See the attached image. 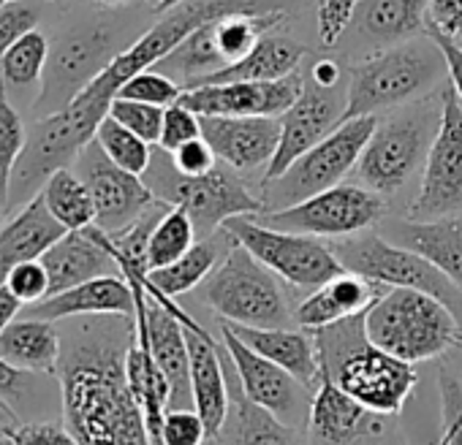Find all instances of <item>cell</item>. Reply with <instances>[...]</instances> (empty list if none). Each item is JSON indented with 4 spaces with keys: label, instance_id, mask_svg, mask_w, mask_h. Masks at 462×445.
<instances>
[{
    "label": "cell",
    "instance_id": "6da1fadb",
    "mask_svg": "<svg viewBox=\"0 0 462 445\" xmlns=\"http://www.w3.org/2000/svg\"><path fill=\"white\" fill-rule=\"evenodd\" d=\"M115 340H85L60 353L63 418L79 445H152Z\"/></svg>",
    "mask_w": 462,
    "mask_h": 445
},
{
    "label": "cell",
    "instance_id": "7a4b0ae2",
    "mask_svg": "<svg viewBox=\"0 0 462 445\" xmlns=\"http://www.w3.org/2000/svg\"><path fill=\"white\" fill-rule=\"evenodd\" d=\"M321 377L337 383L375 415H397L419 377L413 364L381 350L365 331V313L310 331Z\"/></svg>",
    "mask_w": 462,
    "mask_h": 445
},
{
    "label": "cell",
    "instance_id": "3957f363",
    "mask_svg": "<svg viewBox=\"0 0 462 445\" xmlns=\"http://www.w3.org/2000/svg\"><path fill=\"white\" fill-rule=\"evenodd\" d=\"M443 77H448L446 58L430 33L375 50L351 68L343 123L354 117H378L419 101L421 95L432 93Z\"/></svg>",
    "mask_w": 462,
    "mask_h": 445
},
{
    "label": "cell",
    "instance_id": "277c9868",
    "mask_svg": "<svg viewBox=\"0 0 462 445\" xmlns=\"http://www.w3.org/2000/svg\"><path fill=\"white\" fill-rule=\"evenodd\" d=\"M373 345L408 361H430L462 342V323L435 296L416 288H386L365 313Z\"/></svg>",
    "mask_w": 462,
    "mask_h": 445
},
{
    "label": "cell",
    "instance_id": "5b68a950",
    "mask_svg": "<svg viewBox=\"0 0 462 445\" xmlns=\"http://www.w3.org/2000/svg\"><path fill=\"white\" fill-rule=\"evenodd\" d=\"M144 182L150 185L158 201L169 206H182L190 214L199 240L217 232L228 217L264 212V201L248 190V185L231 166L223 168L217 163L201 177H185L174 168L171 155L161 147L158 155L152 152V163L144 171Z\"/></svg>",
    "mask_w": 462,
    "mask_h": 445
},
{
    "label": "cell",
    "instance_id": "8992f818",
    "mask_svg": "<svg viewBox=\"0 0 462 445\" xmlns=\"http://www.w3.org/2000/svg\"><path fill=\"white\" fill-rule=\"evenodd\" d=\"M278 280L273 269L237 242L204 280V299L226 323L259 329L289 326L294 313Z\"/></svg>",
    "mask_w": 462,
    "mask_h": 445
},
{
    "label": "cell",
    "instance_id": "52a82bcc",
    "mask_svg": "<svg viewBox=\"0 0 462 445\" xmlns=\"http://www.w3.org/2000/svg\"><path fill=\"white\" fill-rule=\"evenodd\" d=\"M440 125V98L416 109L378 117V125L356 163L359 179L378 195L397 193L421 166Z\"/></svg>",
    "mask_w": 462,
    "mask_h": 445
},
{
    "label": "cell",
    "instance_id": "ba28073f",
    "mask_svg": "<svg viewBox=\"0 0 462 445\" xmlns=\"http://www.w3.org/2000/svg\"><path fill=\"white\" fill-rule=\"evenodd\" d=\"M332 253L346 272L362 275L383 288H416L440 299L462 323V288L454 286L419 253L386 240L383 234L362 232L354 237L332 240Z\"/></svg>",
    "mask_w": 462,
    "mask_h": 445
},
{
    "label": "cell",
    "instance_id": "9c48e42d",
    "mask_svg": "<svg viewBox=\"0 0 462 445\" xmlns=\"http://www.w3.org/2000/svg\"><path fill=\"white\" fill-rule=\"evenodd\" d=\"M378 117H354L340 123L327 139L300 155L278 179L264 185V212L300 204L321 190H329L356 168L365 144L370 141Z\"/></svg>",
    "mask_w": 462,
    "mask_h": 445
},
{
    "label": "cell",
    "instance_id": "30bf717a",
    "mask_svg": "<svg viewBox=\"0 0 462 445\" xmlns=\"http://www.w3.org/2000/svg\"><path fill=\"white\" fill-rule=\"evenodd\" d=\"M223 226L237 237L243 248H248L267 269H273L281 280H286L294 288L316 291L319 286L337 277L343 264L332 253L329 245H324L316 237L294 234L283 229H273L262 222L256 214H237L228 217Z\"/></svg>",
    "mask_w": 462,
    "mask_h": 445
},
{
    "label": "cell",
    "instance_id": "8fae6325",
    "mask_svg": "<svg viewBox=\"0 0 462 445\" xmlns=\"http://www.w3.org/2000/svg\"><path fill=\"white\" fill-rule=\"evenodd\" d=\"M273 229L308 234L316 240H343L367 232L383 217V195L365 185H335L300 204L256 214Z\"/></svg>",
    "mask_w": 462,
    "mask_h": 445
},
{
    "label": "cell",
    "instance_id": "7c38bea8",
    "mask_svg": "<svg viewBox=\"0 0 462 445\" xmlns=\"http://www.w3.org/2000/svg\"><path fill=\"white\" fill-rule=\"evenodd\" d=\"M462 214V101L446 82L440 90V125L424 158L419 193L408 209L411 220Z\"/></svg>",
    "mask_w": 462,
    "mask_h": 445
},
{
    "label": "cell",
    "instance_id": "4fadbf2b",
    "mask_svg": "<svg viewBox=\"0 0 462 445\" xmlns=\"http://www.w3.org/2000/svg\"><path fill=\"white\" fill-rule=\"evenodd\" d=\"M115 58V33L106 25L69 31L55 50H50L42 95L33 101L36 112L47 117L66 109Z\"/></svg>",
    "mask_w": 462,
    "mask_h": 445
},
{
    "label": "cell",
    "instance_id": "5bb4252c",
    "mask_svg": "<svg viewBox=\"0 0 462 445\" xmlns=\"http://www.w3.org/2000/svg\"><path fill=\"white\" fill-rule=\"evenodd\" d=\"M220 340L231 364H235L237 380L243 386V396L248 402L267 410L283 426L291 429L308 421L313 396H308V386L302 380H297L291 372L264 359L254 348H248L228 326H220Z\"/></svg>",
    "mask_w": 462,
    "mask_h": 445
},
{
    "label": "cell",
    "instance_id": "9a60e30c",
    "mask_svg": "<svg viewBox=\"0 0 462 445\" xmlns=\"http://www.w3.org/2000/svg\"><path fill=\"white\" fill-rule=\"evenodd\" d=\"M77 174L88 182L96 201V226L120 234L158 201L144 177L120 168L93 139L77 158Z\"/></svg>",
    "mask_w": 462,
    "mask_h": 445
},
{
    "label": "cell",
    "instance_id": "2e32d148",
    "mask_svg": "<svg viewBox=\"0 0 462 445\" xmlns=\"http://www.w3.org/2000/svg\"><path fill=\"white\" fill-rule=\"evenodd\" d=\"M346 104H348V82L340 87H321L308 79L300 98L281 117V144L264 171V185L278 179L300 155H305L310 147L327 139L343 123Z\"/></svg>",
    "mask_w": 462,
    "mask_h": 445
},
{
    "label": "cell",
    "instance_id": "e0dca14e",
    "mask_svg": "<svg viewBox=\"0 0 462 445\" xmlns=\"http://www.w3.org/2000/svg\"><path fill=\"white\" fill-rule=\"evenodd\" d=\"M305 87L302 74L275 82H223L196 85L180 95V104L199 117H283Z\"/></svg>",
    "mask_w": 462,
    "mask_h": 445
},
{
    "label": "cell",
    "instance_id": "ac0fdd59",
    "mask_svg": "<svg viewBox=\"0 0 462 445\" xmlns=\"http://www.w3.org/2000/svg\"><path fill=\"white\" fill-rule=\"evenodd\" d=\"M201 139L235 171L270 166L281 144V117H199Z\"/></svg>",
    "mask_w": 462,
    "mask_h": 445
},
{
    "label": "cell",
    "instance_id": "d6986e66",
    "mask_svg": "<svg viewBox=\"0 0 462 445\" xmlns=\"http://www.w3.org/2000/svg\"><path fill=\"white\" fill-rule=\"evenodd\" d=\"M147 291V288H144ZM144 321L152 356L163 369L171 386V404L169 407H193L190 394V353L185 340V326L196 323L182 307H166L147 294L144 299Z\"/></svg>",
    "mask_w": 462,
    "mask_h": 445
},
{
    "label": "cell",
    "instance_id": "ffe728a7",
    "mask_svg": "<svg viewBox=\"0 0 462 445\" xmlns=\"http://www.w3.org/2000/svg\"><path fill=\"white\" fill-rule=\"evenodd\" d=\"M42 264L50 275V296L69 291L79 283H88L101 275L120 272L109 245L106 232L96 222L79 232H66L44 256Z\"/></svg>",
    "mask_w": 462,
    "mask_h": 445
},
{
    "label": "cell",
    "instance_id": "44dd1931",
    "mask_svg": "<svg viewBox=\"0 0 462 445\" xmlns=\"http://www.w3.org/2000/svg\"><path fill=\"white\" fill-rule=\"evenodd\" d=\"M74 315H136V294L123 275H101L88 283H79L69 291L52 294L36 304H28L25 318L63 321Z\"/></svg>",
    "mask_w": 462,
    "mask_h": 445
},
{
    "label": "cell",
    "instance_id": "7402d4cb",
    "mask_svg": "<svg viewBox=\"0 0 462 445\" xmlns=\"http://www.w3.org/2000/svg\"><path fill=\"white\" fill-rule=\"evenodd\" d=\"M188 353H190V394L193 410L207 426V437H220L228 418V388L223 375V361L217 356V342L199 323L185 326Z\"/></svg>",
    "mask_w": 462,
    "mask_h": 445
},
{
    "label": "cell",
    "instance_id": "603a6c76",
    "mask_svg": "<svg viewBox=\"0 0 462 445\" xmlns=\"http://www.w3.org/2000/svg\"><path fill=\"white\" fill-rule=\"evenodd\" d=\"M383 237L419 253L462 288V214L438 220H394L383 226Z\"/></svg>",
    "mask_w": 462,
    "mask_h": 445
},
{
    "label": "cell",
    "instance_id": "cb8c5ba5",
    "mask_svg": "<svg viewBox=\"0 0 462 445\" xmlns=\"http://www.w3.org/2000/svg\"><path fill=\"white\" fill-rule=\"evenodd\" d=\"M386 288L354 275V272H340L329 283L319 286L310 291L297 307H294V323L305 331H316L324 326H332L337 321L362 315L370 310V304L383 294Z\"/></svg>",
    "mask_w": 462,
    "mask_h": 445
},
{
    "label": "cell",
    "instance_id": "d4e9b609",
    "mask_svg": "<svg viewBox=\"0 0 462 445\" xmlns=\"http://www.w3.org/2000/svg\"><path fill=\"white\" fill-rule=\"evenodd\" d=\"M308 423L313 434L327 445H351L381 431V421L373 410H367L337 383L324 377L319 380V388L310 399Z\"/></svg>",
    "mask_w": 462,
    "mask_h": 445
},
{
    "label": "cell",
    "instance_id": "484cf974",
    "mask_svg": "<svg viewBox=\"0 0 462 445\" xmlns=\"http://www.w3.org/2000/svg\"><path fill=\"white\" fill-rule=\"evenodd\" d=\"M66 232L69 229L50 212L42 193L17 209V214L0 229V286L17 264L39 261Z\"/></svg>",
    "mask_w": 462,
    "mask_h": 445
},
{
    "label": "cell",
    "instance_id": "4316f807",
    "mask_svg": "<svg viewBox=\"0 0 462 445\" xmlns=\"http://www.w3.org/2000/svg\"><path fill=\"white\" fill-rule=\"evenodd\" d=\"M430 0H359L356 36L373 50H386L427 33Z\"/></svg>",
    "mask_w": 462,
    "mask_h": 445
},
{
    "label": "cell",
    "instance_id": "83f0119b",
    "mask_svg": "<svg viewBox=\"0 0 462 445\" xmlns=\"http://www.w3.org/2000/svg\"><path fill=\"white\" fill-rule=\"evenodd\" d=\"M235 331L248 348L262 353L264 359L275 361L286 372H291L297 380L305 386H313L321 380V367H319V353H316V340L308 331H297L289 326L278 329H259V326H243V323H226Z\"/></svg>",
    "mask_w": 462,
    "mask_h": 445
},
{
    "label": "cell",
    "instance_id": "f1b7e54d",
    "mask_svg": "<svg viewBox=\"0 0 462 445\" xmlns=\"http://www.w3.org/2000/svg\"><path fill=\"white\" fill-rule=\"evenodd\" d=\"M237 245V237L231 234L226 226H220L217 232H212L209 237H201L182 259H177L174 264L163 267V269H152L144 277V288L150 294H161L169 299H177L188 291H193L199 283H204L215 267L226 259V253Z\"/></svg>",
    "mask_w": 462,
    "mask_h": 445
},
{
    "label": "cell",
    "instance_id": "f546056e",
    "mask_svg": "<svg viewBox=\"0 0 462 445\" xmlns=\"http://www.w3.org/2000/svg\"><path fill=\"white\" fill-rule=\"evenodd\" d=\"M63 342L52 321L23 318L0 334V356L23 372L58 375Z\"/></svg>",
    "mask_w": 462,
    "mask_h": 445
},
{
    "label": "cell",
    "instance_id": "4dcf8cb0",
    "mask_svg": "<svg viewBox=\"0 0 462 445\" xmlns=\"http://www.w3.org/2000/svg\"><path fill=\"white\" fill-rule=\"evenodd\" d=\"M305 58V47L286 36L267 33L248 58H243L235 66H226L199 85H223V82H275L283 77L297 74L300 63ZM196 87V85H193Z\"/></svg>",
    "mask_w": 462,
    "mask_h": 445
},
{
    "label": "cell",
    "instance_id": "1f68e13d",
    "mask_svg": "<svg viewBox=\"0 0 462 445\" xmlns=\"http://www.w3.org/2000/svg\"><path fill=\"white\" fill-rule=\"evenodd\" d=\"M50 60V41L44 33L31 31L0 58V90L4 93H39Z\"/></svg>",
    "mask_w": 462,
    "mask_h": 445
},
{
    "label": "cell",
    "instance_id": "d6a6232c",
    "mask_svg": "<svg viewBox=\"0 0 462 445\" xmlns=\"http://www.w3.org/2000/svg\"><path fill=\"white\" fill-rule=\"evenodd\" d=\"M42 198L47 201L50 212L63 222L69 232H79V229H88L96 222L93 193H90L88 182L71 168L55 171L47 179V185L42 187Z\"/></svg>",
    "mask_w": 462,
    "mask_h": 445
},
{
    "label": "cell",
    "instance_id": "836d02e7",
    "mask_svg": "<svg viewBox=\"0 0 462 445\" xmlns=\"http://www.w3.org/2000/svg\"><path fill=\"white\" fill-rule=\"evenodd\" d=\"M196 226L190 214L182 206H169L163 217L158 220V226L150 234L147 245V272L163 269L182 259L193 245H196Z\"/></svg>",
    "mask_w": 462,
    "mask_h": 445
},
{
    "label": "cell",
    "instance_id": "e575fe53",
    "mask_svg": "<svg viewBox=\"0 0 462 445\" xmlns=\"http://www.w3.org/2000/svg\"><path fill=\"white\" fill-rule=\"evenodd\" d=\"M96 141L98 147L109 155V160H115L120 168L134 171L139 177H144V171L152 163V144H147L144 139H139L136 133H131L125 125H120L112 114H106L96 131Z\"/></svg>",
    "mask_w": 462,
    "mask_h": 445
},
{
    "label": "cell",
    "instance_id": "d590c367",
    "mask_svg": "<svg viewBox=\"0 0 462 445\" xmlns=\"http://www.w3.org/2000/svg\"><path fill=\"white\" fill-rule=\"evenodd\" d=\"M291 426L256 407L245 396L237 404V445H297Z\"/></svg>",
    "mask_w": 462,
    "mask_h": 445
},
{
    "label": "cell",
    "instance_id": "8d00e7d4",
    "mask_svg": "<svg viewBox=\"0 0 462 445\" xmlns=\"http://www.w3.org/2000/svg\"><path fill=\"white\" fill-rule=\"evenodd\" d=\"M25 141H28V131L23 125V117L6 101V93L0 90V198H4V204L9 195L14 166L25 150Z\"/></svg>",
    "mask_w": 462,
    "mask_h": 445
},
{
    "label": "cell",
    "instance_id": "74e56055",
    "mask_svg": "<svg viewBox=\"0 0 462 445\" xmlns=\"http://www.w3.org/2000/svg\"><path fill=\"white\" fill-rule=\"evenodd\" d=\"M185 93L182 85H177V79L166 77L158 68H147L134 74L123 87H120V98H131V101H142V104H152V106H171L180 101V95Z\"/></svg>",
    "mask_w": 462,
    "mask_h": 445
},
{
    "label": "cell",
    "instance_id": "f35d334b",
    "mask_svg": "<svg viewBox=\"0 0 462 445\" xmlns=\"http://www.w3.org/2000/svg\"><path fill=\"white\" fill-rule=\"evenodd\" d=\"M163 112L161 106L152 104H142V101H131V98H115L109 106V114L125 125L131 133H136L139 139H144L147 144H158L161 141V128H163Z\"/></svg>",
    "mask_w": 462,
    "mask_h": 445
},
{
    "label": "cell",
    "instance_id": "ab89813d",
    "mask_svg": "<svg viewBox=\"0 0 462 445\" xmlns=\"http://www.w3.org/2000/svg\"><path fill=\"white\" fill-rule=\"evenodd\" d=\"M204 440H209L207 426L193 407H169L166 410L158 445H204Z\"/></svg>",
    "mask_w": 462,
    "mask_h": 445
},
{
    "label": "cell",
    "instance_id": "60d3db41",
    "mask_svg": "<svg viewBox=\"0 0 462 445\" xmlns=\"http://www.w3.org/2000/svg\"><path fill=\"white\" fill-rule=\"evenodd\" d=\"M359 9V0H321L316 12V25H319V41L324 47H335L346 31L354 25Z\"/></svg>",
    "mask_w": 462,
    "mask_h": 445
},
{
    "label": "cell",
    "instance_id": "b9f144b4",
    "mask_svg": "<svg viewBox=\"0 0 462 445\" xmlns=\"http://www.w3.org/2000/svg\"><path fill=\"white\" fill-rule=\"evenodd\" d=\"M201 136V120L196 112H190L188 106H182L180 101L166 106L163 112V128H161V141L158 147L166 152H174L177 147L193 141Z\"/></svg>",
    "mask_w": 462,
    "mask_h": 445
},
{
    "label": "cell",
    "instance_id": "7bdbcfd3",
    "mask_svg": "<svg viewBox=\"0 0 462 445\" xmlns=\"http://www.w3.org/2000/svg\"><path fill=\"white\" fill-rule=\"evenodd\" d=\"M36 25H39V9L31 6L28 0H9L6 6H0V58L23 36L36 31Z\"/></svg>",
    "mask_w": 462,
    "mask_h": 445
},
{
    "label": "cell",
    "instance_id": "ee69618b",
    "mask_svg": "<svg viewBox=\"0 0 462 445\" xmlns=\"http://www.w3.org/2000/svg\"><path fill=\"white\" fill-rule=\"evenodd\" d=\"M4 283L12 288V294H14L23 304H36V302H42V299L50 296V275H47L42 259H39V261L17 264V267L6 275Z\"/></svg>",
    "mask_w": 462,
    "mask_h": 445
},
{
    "label": "cell",
    "instance_id": "f6af8a7d",
    "mask_svg": "<svg viewBox=\"0 0 462 445\" xmlns=\"http://www.w3.org/2000/svg\"><path fill=\"white\" fill-rule=\"evenodd\" d=\"M440 407H443V445H462V388L448 372H440Z\"/></svg>",
    "mask_w": 462,
    "mask_h": 445
},
{
    "label": "cell",
    "instance_id": "bcb514c9",
    "mask_svg": "<svg viewBox=\"0 0 462 445\" xmlns=\"http://www.w3.org/2000/svg\"><path fill=\"white\" fill-rule=\"evenodd\" d=\"M171 155V163H174V168L180 171V174H185V177H201V174H207V171H212L220 160H217V155H215V150L199 136V139H193V141H188V144H182V147H177L174 152H169Z\"/></svg>",
    "mask_w": 462,
    "mask_h": 445
},
{
    "label": "cell",
    "instance_id": "7dc6e473",
    "mask_svg": "<svg viewBox=\"0 0 462 445\" xmlns=\"http://www.w3.org/2000/svg\"><path fill=\"white\" fill-rule=\"evenodd\" d=\"M9 437L14 445H79L69 426L58 423H17Z\"/></svg>",
    "mask_w": 462,
    "mask_h": 445
},
{
    "label": "cell",
    "instance_id": "c3c4849f",
    "mask_svg": "<svg viewBox=\"0 0 462 445\" xmlns=\"http://www.w3.org/2000/svg\"><path fill=\"white\" fill-rule=\"evenodd\" d=\"M427 33H440L446 39L462 36V0H430Z\"/></svg>",
    "mask_w": 462,
    "mask_h": 445
},
{
    "label": "cell",
    "instance_id": "681fc988",
    "mask_svg": "<svg viewBox=\"0 0 462 445\" xmlns=\"http://www.w3.org/2000/svg\"><path fill=\"white\" fill-rule=\"evenodd\" d=\"M430 36L438 41V47H440V52H443V58H446L448 85L454 87L457 98L462 101V47H459L454 39H446V36H440V33H430Z\"/></svg>",
    "mask_w": 462,
    "mask_h": 445
},
{
    "label": "cell",
    "instance_id": "f907efd6",
    "mask_svg": "<svg viewBox=\"0 0 462 445\" xmlns=\"http://www.w3.org/2000/svg\"><path fill=\"white\" fill-rule=\"evenodd\" d=\"M25 375L28 372L12 367L4 356H0V399H4V402L17 399V394L25 388Z\"/></svg>",
    "mask_w": 462,
    "mask_h": 445
},
{
    "label": "cell",
    "instance_id": "816d5d0a",
    "mask_svg": "<svg viewBox=\"0 0 462 445\" xmlns=\"http://www.w3.org/2000/svg\"><path fill=\"white\" fill-rule=\"evenodd\" d=\"M310 82H316V85H321V87H340V85H346V79H343V68H340V63H335V60H319L313 68H310V77H308Z\"/></svg>",
    "mask_w": 462,
    "mask_h": 445
},
{
    "label": "cell",
    "instance_id": "f5cc1de1",
    "mask_svg": "<svg viewBox=\"0 0 462 445\" xmlns=\"http://www.w3.org/2000/svg\"><path fill=\"white\" fill-rule=\"evenodd\" d=\"M25 304L12 294V288L4 283L0 286V334H4L14 321H17V315H20V310H23Z\"/></svg>",
    "mask_w": 462,
    "mask_h": 445
},
{
    "label": "cell",
    "instance_id": "db71d44e",
    "mask_svg": "<svg viewBox=\"0 0 462 445\" xmlns=\"http://www.w3.org/2000/svg\"><path fill=\"white\" fill-rule=\"evenodd\" d=\"M144 4H150L155 9V14H163V12H169L171 0H144Z\"/></svg>",
    "mask_w": 462,
    "mask_h": 445
},
{
    "label": "cell",
    "instance_id": "11a10c76",
    "mask_svg": "<svg viewBox=\"0 0 462 445\" xmlns=\"http://www.w3.org/2000/svg\"><path fill=\"white\" fill-rule=\"evenodd\" d=\"M101 4H106V6H125L128 0H101Z\"/></svg>",
    "mask_w": 462,
    "mask_h": 445
},
{
    "label": "cell",
    "instance_id": "9f6ffc18",
    "mask_svg": "<svg viewBox=\"0 0 462 445\" xmlns=\"http://www.w3.org/2000/svg\"><path fill=\"white\" fill-rule=\"evenodd\" d=\"M0 445H14L9 434H0Z\"/></svg>",
    "mask_w": 462,
    "mask_h": 445
},
{
    "label": "cell",
    "instance_id": "6f0895ef",
    "mask_svg": "<svg viewBox=\"0 0 462 445\" xmlns=\"http://www.w3.org/2000/svg\"><path fill=\"white\" fill-rule=\"evenodd\" d=\"M180 4H182V0H171V6H169V9H174V6H180Z\"/></svg>",
    "mask_w": 462,
    "mask_h": 445
},
{
    "label": "cell",
    "instance_id": "680465c9",
    "mask_svg": "<svg viewBox=\"0 0 462 445\" xmlns=\"http://www.w3.org/2000/svg\"><path fill=\"white\" fill-rule=\"evenodd\" d=\"M0 214H4V198H0Z\"/></svg>",
    "mask_w": 462,
    "mask_h": 445
},
{
    "label": "cell",
    "instance_id": "91938a15",
    "mask_svg": "<svg viewBox=\"0 0 462 445\" xmlns=\"http://www.w3.org/2000/svg\"><path fill=\"white\" fill-rule=\"evenodd\" d=\"M9 4V0H0V6H6Z\"/></svg>",
    "mask_w": 462,
    "mask_h": 445
},
{
    "label": "cell",
    "instance_id": "94428289",
    "mask_svg": "<svg viewBox=\"0 0 462 445\" xmlns=\"http://www.w3.org/2000/svg\"><path fill=\"white\" fill-rule=\"evenodd\" d=\"M438 445H443V442H438Z\"/></svg>",
    "mask_w": 462,
    "mask_h": 445
}]
</instances>
